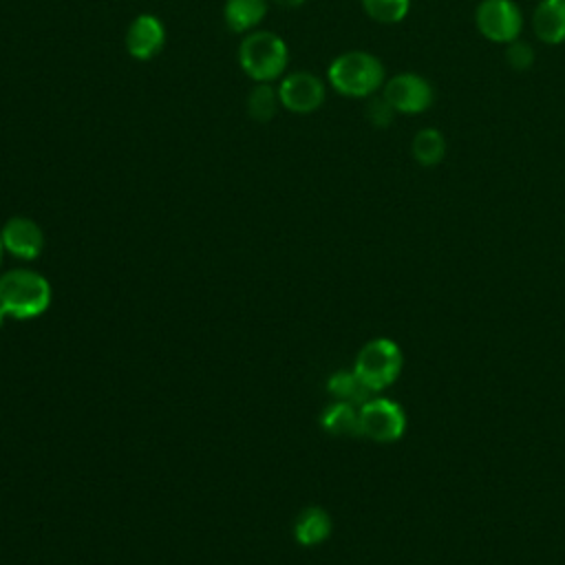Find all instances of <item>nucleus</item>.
Returning <instances> with one entry per match:
<instances>
[{"label": "nucleus", "instance_id": "f257e3e1", "mask_svg": "<svg viewBox=\"0 0 565 565\" xmlns=\"http://www.w3.org/2000/svg\"><path fill=\"white\" fill-rule=\"evenodd\" d=\"M329 86L351 99H369L377 95L386 82L382 60L369 51H344L331 60L327 68Z\"/></svg>", "mask_w": 565, "mask_h": 565}, {"label": "nucleus", "instance_id": "f03ea898", "mask_svg": "<svg viewBox=\"0 0 565 565\" xmlns=\"http://www.w3.org/2000/svg\"><path fill=\"white\" fill-rule=\"evenodd\" d=\"M238 66L254 84H274L289 66L287 42L274 31L254 29L238 42Z\"/></svg>", "mask_w": 565, "mask_h": 565}, {"label": "nucleus", "instance_id": "7ed1b4c3", "mask_svg": "<svg viewBox=\"0 0 565 565\" xmlns=\"http://www.w3.org/2000/svg\"><path fill=\"white\" fill-rule=\"evenodd\" d=\"M51 305L49 280L33 269H11L0 276V309L18 320L44 313Z\"/></svg>", "mask_w": 565, "mask_h": 565}, {"label": "nucleus", "instance_id": "20e7f679", "mask_svg": "<svg viewBox=\"0 0 565 565\" xmlns=\"http://www.w3.org/2000/svg\"><path fill=\"white\" fill-rule=\"evenodd\" d=\"M353 371L375 393L391 386L402 371V351L388 338H375L362 347Z\"/></svg>", "mask_w": 565, "mask_h": 565}, {"label": "nucleus", "instance_id": "39448f33", "mask_svg": "<svg viewBox=\"0 0 565 565\" xmlns=\"http://www.w3.org/2000/svg\"><path fill=\"white\" fill-rule=\"evenodd\" d=\"M479 33L494 44H510L521 38L523 13L514 0H481L475 9Z\"/></svg>", "mask_w": 565, "mask_h": 565}, {"label": "nucleus", "instance_id": "423d86ee", "mask_svg": "<svg viewBox=\"0 0 565 565\" xmlns=\"http://www.w3.org/2000/svg\"><path fill=\"white\" fill-rule=\"evenodd\" d=\"M382 97L397 115L426 113L435 102L433 84L417 73H395L382 86Z\"/></svg>", "mask_w": 565, "mask_h": 565}, {"label": "nucleus", "instance_id": "0eeeda50", "mask_svg": "<svg viewBox=\"0 0 565 565\" xmlns=\"http://www.w3.org/2000/svg\"><path fill=\"white\" fill-rule=\"evenodd\" d=\"M276 88H278L280 106L296 115L316 113L327 99L324 82L316 73H309V71L285 73Z\"/></svg>", "mask_w": 565, "mask_h": 565}, {"label": "nucleus", "instance_id": "6e6552de", "mask_svg": "<svg viewBox=\"0 0 565 565\" xmlns=\"http://www.w3.org/2000/svg\"><path fill=\"white\" fill-rule=\"evenodd\" d=\"M406 430V415L399 404L375 397L360 406V435L375 441H395Z\"/></svg>", "mask_w": 565, "mask_h": 565}, {"label": "nucleus", "instance_id": "1a4fd4ad", "mask_svg": "<svg viewBox=\"0 0 565 565\" xmlns=\"http://www.w3.org/2000/svg\"><path fill=\"white\" fill-rule=\"evenodd\" d=\"M126 51L132 60L148 62L157 57L166 46V26L154 13H139L126 29Z\"/></svg>", "mask_w": 565, "mask_h": 565}, {"label": "nucleus", "instance_id": "9d476101", "mask_svg": "<svg viewBox=\"0 0 565 565\" xmlns=\"http://www.w3.org/2000/svg\"><path fill=\"white\" fill-rule=\"evenodd\" d=\"M0 241L4 252L20 260H35L44 249V232L29 216H11L0 227Z\"/></svg>", "mask_w": 565, "mask_h": 565}, {"label": "nucleus", "instance_id": "9b49d317", "mask_svg": "<svg viewBox=\"0 0 565 565\" xmlns=\"http://www.w3.org/2000/svg\"><path fill=\"white\" fill-rule=\"evenodd\" d=\"M532 31L543 44L565 42V0H541L532 13Z\"/></svg>", "mask_w": 565, "mask_h": 565}, {"label": "nucleus", "instance_id": "f8f14e48", "mask_svg": "<svg viewBox=\"0 0 565 565\" xmlns=\"http://www.w3.org/2000/svg\"><path fill=\"white\" fill-rule=\"evenodd\" d=\"M269 9V0H225L223 4V22L227 31L236 35H245L265 20Z\"/></svg>", "mask_w": 565, "mask_h": 565}, {"label": "nucleus", "instance_id": "ddd939ff", "mask_svg": "<svg viewBox=\"0 0 565 565\" xmlns=\"http://www.w3.org/2000/svg\"><path fill=\"white\" fill-rule=\"evenodd\" d=\"M294 534L300 545H318L331 534V519L322 508H305L294 523Z\"/></svg>", "mask_w": 565, "mask_h": 565}, {"label": "nucleus", "instance_id": "4468645a", "mask_svg": "<svg viewBox=\"0 0 565 565\" xmlns=\"http://www.w3.org/2000/svg\"><path fill=\"white\" fill-rule=\"evenodd\" d=\"M411 152L424 168L439 166L446 157V137L437 128H419L411 141Z\"/></svg>", "mask_w": 565, "mask_h": 565}, {"label": "nucleus", "instance_id": "2eb2a0df", "mask_svg": "<svg viewBox=\"0 0 565 565\" xmlns=\"http://www.w3.org/2000/svg\"><path fill=\"white\" fill-rule=\"evenodd\" d=\"M327 388H329L331 395H335V399L349 402L353 406H362L364 402L371 399V393H373L355 371H338V373H333L329 377Z\"/></svg>", "mask_w": 565, "mask_h": 565}, {"label": "nucleus", "instance_id": "dca6fc26", "mask_svg": "<svg viewBox=\"0 0 565 565\" xmlns=\"http://www.w3.org/2000/svg\"><path fill=\"white\" fill-rule=\"evenodd\" d=\"M320 424L331 435L353 437V435H360V411L353 404L338 399L322 413Z\"/></svg>", "mask_w": 565, "mask_h": 565}, {"label": "nucleus", "instance_id": "f3484780", "mask_svg": "<svg viewBox=\"0 0 565 565\" xmlns=\"http://www.w3.org/2000/svg\"><path fill=\"white\" fill-rule=\"evenodd\" d=\"M247 115L249 119L258 121V124H267L276 117L280 106L278 99V88H274V84H254V88L247 95Z\"/></svg>", "mask_w": 565, "mask_h": 565}, {"label": "nucleus", "instance_id": "a211bd4d", "mask_svg": "<svg viewBox=\"0 0 565 565\" xmlns=\"http://www.w3.org/2000/svg\"><path fill=\"white\" fill-rule=\"evenodd\" d=\"M364 13L380 24H397L411 11V0H360Z\"/></svg>", "mask_w": 565, "mask_h": 565}, {"label": "nucleus", "instance_id": "6ab92c4d", "mask_svg": "<svg viewBox=\"0 0 565 565\" xmlns=\"http://www.w3.org/2000/svg\"><path fill=\"white\" fill-rule=\"evenodd\" d=\"M364 113H366L369 124L375 126V128H388V126L393 124L395 115H397V113L393 110V106L382 97V93L369 97V104H366Z\"/></svg>", "mask_w": 565, "mask_h": 565}, {"label": "nucleus", "instance_id": "aec40b11", "mask_svg": "<svg viewBox=\"0 0 565 565\" xmlns=\"http://www.w3.org/2000/svg\"><path fill=\"white\" fill-rule=\"evenodd\" d=\"M505 62L514 71H527L534 64V49L523 40H514L505 44Z\"/></svg>", "mask_w": 565, "mask_h": 565}, {"label": "nucleus", "instance_id": "412c9836", "mask_svg": "<svg viewBox=\"0 0 565 565\" xmlns=\"http://www.w3.org/2000/svg\"><path fill=\"white\" fill-rule=\"evenodd\" d=\"M271 2L282 7V9H298V7L305 4V0H271Z\"/></svg>", "mask_w": 565, "mask_h": 565}, {"label": "nucleus", "instance_id": "4be33fe9", "mask_svg": "<svg viewBox=\"0 0 565 565\" xmlns=\"http://www.w3.org/2000/svg\"><path fill=\"white\" fill-rule=\"evenodd\" d=\"M4 318H7V313L0 309V327H2V322H4Z\"/></svg>", "mask_w": 565, "mask_h": 565}, {"label": "nucleus", "instance_id": "5701e85b", "mask_svg": "<svg viewBox=\"0 0 565 565\" xmlns=\"http://www.w3.org/2000/svg\"><path fill=\"white\" fill-rule=\"evenodd\" d=\"M2 254H4V247H2V241H0V263H2Z\"/></svg>", "mask_w": 565, "mask_h": 565}]
</instances>
